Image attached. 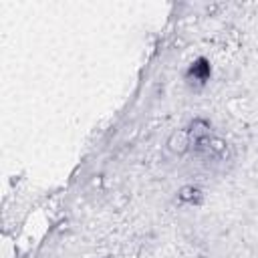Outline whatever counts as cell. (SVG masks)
Segmentation results:
<instances>
[{
  "mask_svg": "<svg viewBox=\"0 0 258 258\" xmlns=\"http://www.w3.org/2000/svg\"><path fill=\"white\" fill-rule=\"evenodd\" d=\"M167 149H169L171 153H175V155H183L185 151H189V149H191V137H189L187 129H177V131H173V133L169 135V139H167Z\"/></svg>",
  "mask_w": 258,
  "mask_h": 258,
  "instance_id": "obj_1",
  "label": "cell"
},
{
  "mask_svg": "<svg viewBox=\"0 0 258 258\" xmlns=\"http://www.w3.org/2000/svg\"><path fill=\"white\" fill-rule=\"evenodd\" d=\"M177 198L183 202V204H200L202 200H204V194H202V189L200 187H196V185H183L179 191H177Z\"/></svg>",
  "mask_w": 258,
  "mask_h": 258,
  "instance_id": "obj_2",
  "label": "cell"
},
{
  "mask_svg": "<svg viewBox=\"0 0 258 258\" xmlns=\"http://www.w3.org/2000/svg\"><path fill=\"white\" fill-rule=\"evenodd\" d=\"M189 77H191L194 81H198V83L208 81V77H210V64H208L204 58L191 62V67H189Z\"/></svg>",
  "mask_w": 258,
  "mask_h": 258,
  "instance_id": "obj_3",
  "label": "cell"
}]
</instances>
